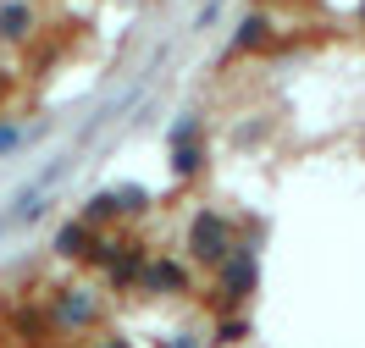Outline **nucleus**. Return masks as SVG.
<instances>
[{"label":"nucleus","mask_w":365,"mask_h":348,"mask_svg":"<svg viewBox=\"0 0 365 348\" xmlns=\"http://www.w3.org/2000/svg\"><path fill=\"white\" fill-rule=\"evenodd\" d=\"M194 249H200V255H222V232H216V221H205V227L194 232Z\"/></svg>","instance_id":"1"}]
</instances>
